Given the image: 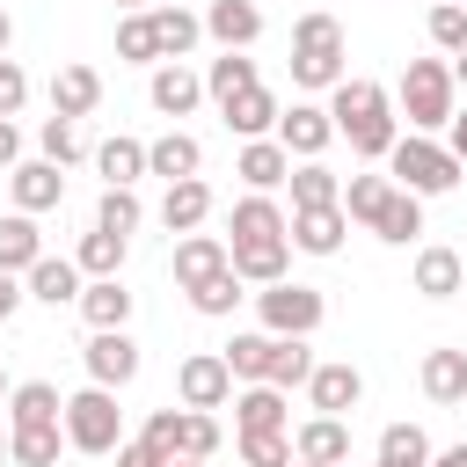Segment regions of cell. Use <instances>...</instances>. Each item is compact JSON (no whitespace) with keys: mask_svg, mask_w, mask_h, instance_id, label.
I'll return each mask as SVG.
<instances>
[{"mask_svg":"<svg viewBox=\"0 0 467 467\" xmlns=\"http://www.w3.org/2000/svg\"><path fill=\"white\" fill-rule=\"evenodd\" d=\"M226 263H234V277L241 285H285V270H292V212L277 204V197H263V190H248L241 204H234V219H226Z\"/></svg>","mask_w":467,"mask_h":467,"instance_id":"obj_1","label":"cell"},{"mask_svg":"<svg viewBox=\"0 0 467 467\" xmlns=\"http://www.w3.org/2000/svg\"><path fill=\"white\" fill-rule=\"evenodd\" d=\"M328 117H336V139H350L358 161H387L394 139H401V117H394V95L379 80H343L328 95Z\"/></svg>","mask_w":467,"mask_h":467,"instance_id":"obj_2","label":"cell"},{"mask_svg":"<svg viewBox=\"0 0 467 467\" xmlns=\"http://www.w3.org/2000/svg\"><path fill=\"white\" fill-rule=\"evenodd\" d=\"M394 109L409 117V131H445L460 117V80H452V58H409L401 80H394Z\"/></svg>","mask_w":467,"mask_h":467,"instance_id":"obj_3","label":"cell"},{"mask_svg":"<svg viewBox=\"0 0 467 467\" xmlns=\"http://www.w3.org/2000/svg\"><path fill=\"white\" fill-rule=\"evenodd\" d=\"M292 80H299V88H328V95L350 80V73H343V22H336V15L314 7V15L292 22Z\"/></svg>","mask_w":467,"mask_h":467,"instance_id":"obj_4","label":"cell"},{"mask_svg":"<svg viewBox=\"0 0 467 467\" xmlns=\"http://www.w3.org/2000/svg\"><path fill=\"white\" fill-rule=\"evenodd\" d=\"M387 175H394V190H409V197H445L467 168L452 161V146H445V139L401 131V139H394V153H387Z\"/></svg>","mask_w":467,"mask_h":467,"instance_id":"obj_5","label":"cell"},{"mask_svg":"<svg viewBox=\"0 0 467 467\" xmlns=\"http://www.w3.org/2000/svg\"><path fill=\"white\" fill-rule=\"evenodd\" d=\"M66 445L73 452H88V460H102V452H117L124 445V409H117V394L109 387H80V394H66Z\"/></svg>","mask_w":467,"mask_h":467,"instance_id":"obj_6","label":"cell"},{"mask_svg":"<svg viewBox=\"0 0 467 467\" xmlns=\"http://www.w3.org/2000/svg\"><path fill=\"white\" fill-rule=\"evenodd\" d=\"M255 314H263V336H314V328L328 321V299H321L314 285L285 277V285H263V292H255Z\"/></svg>","mask_w":467,"mask_h":467,"instance_id":"obj_7","label":"cell"},{"mask_svg":"<svg viewBox=\"0 0 467 467\" xmlns=\"http://www.w3.org/2000/svg\"><path fill=\"white\" fill-rule=\"evenodd\" d=\"M175 401H182V409H204V416L226 409V401H234V372H226V358H219V350H190V358L175 365Z\"/></svg>","mask_w":467,"mask_h":467,"instance_id":"obj_8","label":"cell"},{"mask_svg":"<svg viewBox=\"0 0 467 467\" xmlns=\"http://www.w3.org/2000/svg\"><path fill=\"white\" fill-rule=\"evenodd\" d=\"M80 358H88V379H95V387H109V394L139 379V343H131V328H95Z\"/></svg>","mask_w":467,"mask_h":467,"instance_id":"obj_9","label":"cell"},{"mask_svg":"<svg viewBox=\"0 0 467 467\" xmlns=\"http://www.w3.org/2000/svg\"><path fill=\"white\" fill-rule=\"evenodd\" d=\"M277 146H285L292 161H321V153L336 146V117H328L321 102H292V109L277 117Z\"/></svg>","mask_w":467,"mask_h":467,"instance_id":"obj_10","label":"cell"},{"mask_svg":"<svg viewBox=\"0 0 467 467\" xmlns=\"http://www.w3.org/2000/svg\"><path fill=\"white\" fill-rule=\"evenodd\" d=\"M306 401H314V416H343V409H358V401H365V372H358L350 358H336V365H314V379H306Z\"/></svg>","mask_w":467,"mask_h":467,"instance_id":"obj_11","label":"cell"},{"mask_svg":"<svg viewBox=\"0 0 467 467\" xmlns=\"http://www.w3.org/2000/svg\"><path fill=\"white\" fill-rule=\"evenodd\" d=\"M409 285H416L423 299H452V292L467 285V255H460V248H445V241H431V248H416Z\"/></svg>","mask_w":467,"mask_h":467,"instance_id":"obj_12","label":"cell"},{"mask_svg":"<svg viewBox=\"0 0 467 467\" xmlns=\"http://www.w3.org/2000/svg\"><path fill=\"white\" fill-rule=\"evenodd\" d=\"M22 285H29V299H44V306H80V292H88V277H80L73 255H36Z\"/></svg>","mask_w":467,"mask_h":467,"instance_id":"obj_13","label":"cell"},{"mask_svg":"<svg viewBox=\"0 0 467 467\" xmlns=\"http://www.w3.org/2000/svg\"><path fill=\"white\" fill-rule=\"evenodd\" d=\"M292 452H299L306 467H343V460H350V423H343V416H306V423L292 431Z\"/></svg>","mask_w":467,"mask_h":467,"instance_id":"obj_14","label":"cell"},{"mask_svg":"<svg viewBox=\"0 0 467 467\" xmlns=\"http://www.w3.org/2000/svg\"><path fill=\"white\" fill-rule=\"evenodd\" d=\"M204 36H212L219 51H248V44L263 36V7H255V0H212V7H204Z\"/></svg>","mask_w":467,"mask_h":467,"instance_id":"obj_15","label":"cell"},{"mask_svg":"<svg viewBox=\"0 0 467 467\" xmlns=\"http://www.w3.org/2000/svg\"><path fill=\"white\" fill-rule=\"evenodd\" d=\"M95 102H102V73H95V66L73 58V66L51 73V117H73V124H80V117H95Z\"/></svg>","mask_w":467,"mask_h":467,"instance_id":"obj_16","label":"cell"},{"mask_svg":"<svg viewBox=\"0 0 467 467\" xmlns=\"http://www.w3.org/2000/svg\"><path fill=\"white\" fill-rule=\"evenodd\" d=\"M146 102H153L161 117H190V109L204 102V73H190V66H153V73H146Z\"/></svg>","mask_w":467,"mask_h":467,"instance_id":"obj_17","label":"cell"},{"mask_svg":"<svg viewBox=\"0 0 467 467\" xmlns=\"http://www.w3.org/2000/svg\"><path fill=\"white\" fill-rule=\"evenodd\" d=\"M219 270H234V263H226V241H219V234H182V241H175V285H182V292L212 285Z\"/></svg>","mask_w":467,"mask_h":467,"instance_id":"obj_18","label":"cell"},{"mask_svg":"<svg viewBox=\"0 0 467 467\" xmlns=\"http://www.w3.org/2000/svg\"><path fill=\"white\" fill-rule=\"evenodd\" d=\"M44 423H66V394L51 379H22L7 394V431H44Z\"/></svg>","mask_w":467,"mask_h":467,"instance_id":"obj_19","label":"cell"},{"mask_svg":"<svg viewBox=\"0 0 467 467\" xmlns=\"http://www.w3.org/2000/svg\"><path fill=\"white\" fill-rule=\"evenodd\" d=\"M153 15V44H161V66H182L197 44H204V15L190 7H146Z\"/></svg>","mask_w":467,"mask_h":467,"instance_id":"obj_20","label":"cell"},{"mask_svg":"<svg viewBox=\"0 0 467 467\" xmlns=\"http://www.w3.org/2000/svg\"><path fill=\"white\" fill-rule=\"evenodd\" d=\"M219 117H226V131H234V139H277V117H285V102H277L270 88H248V95H234Z\"/></svg>","mask_w":467,"mask_h":467,"instance_id":"obj_21","label":"cell"},{"mask_svg":"<svg viewBox=\"0 0 467 467\" xmlns=\"http://www.w3.org/2000/svg\"><path fill=\"white\" fill-rule=\"evenodd\" d=\"M234 175H241L248 190H263V197H270V190L292 175V153H285L277 139H241V153H234Z\"/></svg>","mask_w":467,"mask_h":467,"instance_id":"obj_22","label":"cell"},{"mask_svg":"<svg viewBox=\"0 0 467 467\" xmlns=\"http://www.w3.org/2000/svg\"><path fill=\"white\" fill-rule=\"evenodd\" d=\"M7 190H15V212H51L58 197H66V175H58V161H22L15 175H7Z\"/></svg>","mask_w":467,"mask_h":467,"instance_id":"obj_23","label":"cell"},{"mask_svg":"<svg viewBox=\"0 0 467 467\" xmlns=\"http://www.w3.org/2000/svg\"><path fill=\"white\" fill-rule=\"evenodd\" d=\"M212 219V182L204 175H190V182H168V197H161V226L182 241V234H197Z\"/></svg>","mask_w":467,"mask_h":467,"instance_id":"obj_24","label":"cell"},{"mask_svg":"<svg viewBox=\"0 0 467 467\" xmlns=\"http://www.w3.org/2000/svg\"><path fill=\"white\" fill-rule=\"evenodd\" d=\"M343 234H350L343 204H314V212H292V248H299V255H336V248H343Z\"/></svg>","mask_w":467,"mask_h":467,"instance_id":"obj_25","label":"cell"},{"mask_svg":"<svg viewBox=\"0 0 467 467\" xmlns=\"http://www.w3.org/2000/svg\"><path fill=\"white\" fill-rule=\"evenodd\" d=\"M423 394L438 401V409H452V401H467V350H452V343H438V350H423Z\"/></svg>","mask_w":467,"mask_h":467,"instance_id":"obj_26","label":"cell"},{"mask_svg":"<svg viewBox=\"0 0 467 467\" xmlns=\"http://www.w3.org/2000/svg\"><path fill=\"white\" fill-rule=\"evenodd\" d=\"M204 168V146L190 139V131H161L153 146H146V175H161V182H190Z\"/></svg>","mask_w":467,"mask_h":467,"instance_id":"obj_27","label":"cell"},{"mask_svg":"<svg viewBox=\"0 0 467 467\" xmlns=\"http://www.w3.org/2000/svg\"><path fill=\"white\" fill-rule=\"evenodd\" d=\"M248 88H263V73H255V58H248V51H219V58L204 66V95H212L219 109H226L234 95H248Z\"/></svg>","mask_w":467,"mask_h":467,"instance_id":"obj_28","label":"cell"},{"mask_svg":"<svg viewBox=\"0 0 467 467\" xmlns=\"http://www.w3.org/2000/svg\"><path fill=\"white\" fill-rule=\"evenodd\" d=\"M80 321H88V328H124V321H131V292H124V277H88V292H80Z\"/></svg>","mask_w":467,"mask_h":467,"instance_id":"obj_29","label":"cell"},{"mask_svg":"<svg viewBox=\"0 0 467 467\" xmlns=\"http://www.w3.org/2000/svg\"><path fill=\"white\" fill-rule=\"evenodd\" d=\"M270 350H277V336H263V328H241L219 358H226V372L241 379V387H263L270 379Z\"/></svg>","mask_w":467,"mask_h":467,"instance_id":"obj_30","label":"cell"},{"mask_svg":"<svg viewBox=\"0 0 467 467\" xmlns=\"http://www.w3.org/2000/svg\"><path fill=\"white\" fill-rule=\"evenodd\" d=\"M234 431H292V409L277 387H241L234 394Z\"/></svg>","mask_w":467,"mask_h":467,"instance_id":"obj_31","label":"cell"},{"mask_svg":"<svg viewBox=\"0 0 467 467\" xmlns=\"http://www.w3.org/2000/svg\"><path fill=\"white\" fill-rule=\"evenodd\" d=\"M44 255V234H36V219L29 212H7L0 219V270H15V277H29V263Z\"/></svg>","mask_w":467,"mask_h":467,"instance_id":"obj_32","label":"cell"},{"mask_svg":"<svg viewBox=\"0 0 467 467\" xmlns=\"http://www.w3.org/2000/svg\"><path fill=\"white\" fill-rule=\"evenodd\" d=\"M95 168H102V182H109V190H131V182L146 175V146L117 131V139H102V146H95Z\"/></svg>","mask_w":467,"mask_h":467,"instance_id":"obj_33","label":"cell"},{"mask_svg":"<svg viewBox=\"0 0 467 467\" xmlns=\"http://www.w3.org/2000/svg\"><path fill=\"white\" fill-rule=\"evenodd\" d=\"M292 212H314V204H343V175H328L321 161H292Z\"/></svg>","mask_w":467,"mask_h":467,"instance_id":"obj_34","label":"cell"},{"mask_svg":"<svg viewBox=\"0 0 467 467\" xmlns=\"http://www.w3.org/2000/svg\"><path fill=\"white\" fill-rule=\"evenodd\" d=\"M387 197H394V175H350L343 182V219L350 226H379Z\"/></svg>","mask_w":467,"mask_h":467,"instance_id":"obj_35","label":"cell"},{"mask_svg":"<svg viewBox=\"0 0 467 467\" xmlns=\"http://www.w3.org/2000/svg\"><path fill=\"white\" fill-rule=\"evenodd\" d=\"M124 234H109V226H88L80 234V248H73V263H80V277H117L124 270Z\"/></svg>","mask_w":467,"mask_h":467,"instance_id":"obj_36","label":"cell"},{"mask_svg":"<svg viewBox=\"0 0 467 467\" xmlns=\"http://www.w3.org/2000/svg\"><path fill=\"white\" fill-rule=\"evenodd\" d=\"M314 350H306V336H277V350H270V379L263 387H277V394H292V387H306L314 379Z\"/></svg>","mask_w":467,"mask_h":467,"instance_id":"obj_37","label":"cell"},{"mask_svg":"<svg viewBox=\"0 0 467 467\" xmlns=\"http://www.w3.org/2000/svg\"><path fill=\"white\" fill-rule=\"evenodd\" d=\"M66 452V423H44V431H7V460L15 467H58Z\"/></svg>","mask_w":467,"mask_h":467,"instance_id":"obj_38","label":"cell"},{"mask_svg":"<svg viewBox=\"0 0 467 467\" xmlns=\"http://www.w3.org/2000/svg\"><path fill=\"white\" fill-rule=\"evenodd\" d=\"M372 467H431V438H423V423H387Z\"/></svg>","mask_w":467,"mask_h":467,"instance_id":"obj_39","label":"cell"},{"mask_svg":"<svg viewBox=\"0 0 467 467\" xmlns=\"http://www.w3.org/2000/svg\"><path fill=\"white\" fill-rule=\"evenodd\" d=\"M387 248H409L416 234H423V197H409V190H394L387 197V212H379V226H372Z\"/></svg>","mask_w":467,"mask_h":467,"instance_id":"obj_40","label":"cell"},{"mask_svg":"<svg viewBox=\"0 0 467 467\" xmlns=\"http://www.w3.org/2000/svg\"><path fill=\"white\" fill-rule=\"evenodd\" d=\"M234 445H241V467H292L299 460L292 431H234Z\"/></svg>","mask_w":467,"mask_h":467,"instance_id":"obj_41","label":"cell"},{"mask_svg":"<svg viewBox=\"0 0 467 467\" xmlns=\"http://www.w3.org/2000/svg\"><path fill=\"white\" fill-rule=\"evenodd\" d=\"M117 58H124V66H161L153 15H124V22H117Z\"/></svg>","mask_w":467,"mask_h":467,"instance_id":"obj_42","label":"cell"},{"mask_svg":"<svg viewBox=\"0 0 467 467\" xmlns=\"http://www.w3.org/2000/svg\"><path fill=\"white\" fill-rule=\"evenodd\" d=\"M139 219H146V204H139V190H102V204H95V226H109V234H139Z\"/></svg>","mask_w":467,"mask_h":467,"instance_id":"obj_43","label":"cell"},{"mask_svg":"<svg viewBox=\"0 0 467 467\" xmlns=\"http://www.w3.org/2000/svg\"><path fill=\"white\" fill-rule=\"evenodd\" d=\"M212 452H219V416H204V409H182L175 460H212Z\"/></svg>","mask_w":467,"mask_h":467,"instance_id":"obj_44","label":"cell"},{"mask_svg":"<svg viewBox=\"0 0 467 467\" xmlns=\"http://www.w3.org/2000/svg\"><path fill=\"white\" fill-rule=\"evenodd\" d=\"M423 29H431V44H438V58H460V51H467V7H452V0H438Z\"/></svg>","mask_w":467,"mask_h":467,"instance_id":"obj_45","label":"cell"},{"mask_svg":"<svg viewBox=\"0 0 467 467\" xmlns=\"http://www.w3.org/2000/svg\"><path fill=\"white\" fill-rule=\"evenodd\" d=\"M36 146H44V161L73 168V161H80V124H73V117H44V124H36Z\"/></svg>","mask_w":467,"mask_h":467,"instance_id":"obj_46","label":"cell"},{"mask_svg":"<svg viewBox=\"0 0 467 467\" xmlns=\"http://www.w3.org/2000/svg\"><path fill=\"white\" fill-rule=\"evenodd\" d=\"M190 306H197V314H212V321H219V314H234V306H241V277H234V270H219L212 285H197V292H190Z\"/></svg>","mask_w":467,"mask_h":467,"instance_id":"obj_47","label":"cell"},{"mask_svg":"<svg viewBox=\"0 0 467 467\" xmlns=\"http://www.w3.org/2000/svg\"><path fill=\"white\" fill-rule=\"evenodd\" d=\"M139 438H146V445H153V452H161V460H175V438H182V409H153V416H146V431H139Z\"/></svg>","mask_w":467,"mask_h":467,"instance_id":"obj_48","label":"cell"},{"mask_svg":"<svg viewBox=\"0 0 467 467\" xmlns=\"http://www.w3.org/2000/svg\"><path fill=\"white\" fill-rule=\"evenodd\" d=\"M22 102H29V73L15 58H0V117H22Z\"/></svg>","mask_w":467,"mask_h":467,"instance_id":"obj_49","label":"cell"},{"mask_svg":"<svg viewBox=\"0 0 467 467\" xmlns=\"http://www.w3.org/2000/svg\"><path fill=\"white\" fill-rule=\"evenodd\" d=\"M117 467H168V460H161L146 438H124V445H117Z\"/></svg>","mask_w":467,"mask_h":467,"instance_id":"obj_50","label":"cell"},{"mask_svg":"<svg viewBox=\"0 0 467 467\" xmlns=\"http://www.w3.org/2000/svg\"><path fill=\"white\" fill-rule=\"evenodd\" d=\"M22 168V131H15V117H0V175H15Z\"/></svg>","mask_w":467,"mask_h":467,"instance_id":"obj_51","label":"cell"},{"mask_svg":"<svg viewBox=\"0 0 467 467\" xmlns=\"http://www.w3.org/2000/svg\"><path fill=\"white\" fill-rule=\"evenodd\" d=\"M29 299V285L15 277V270H0V321H15V306Z\"/></svg>","mask_w":467,"mask_h":467,"instance_id":"obj_52","label":"cell"},{"mask_svg":"<svg viewBox=\"0 0 467 467\" xmlns=\"http://www.w3.org/2000/svg\"><path fill=\"white\" fill-rule=\"evenodd\" d=\"M445 146H452V161H460V168H467V109H460V117H452V124H445Z\"/></svg>","mask_w":467,"mask_h":467,"instance_id":"obj_53","label":"cell"},{"mask_svg":"<svg viewBox=\"0 0 467 467\" xmlns=\"http://www.w3.org/2000/svg\"><path fill=\"white\" fill-rule=\"evenodd\" d=\"M431 467H467V438H460V445H445V452H431Z\"/></svg>","mask_w":467,"mask_h":467,"instance_id":"obj_54","label":"cell"},{"mask_svg":"<svg viewBox=\"0 0 467 467\" xmlns=\"http://www.w3.org/2000/svg\"><path fill=\"white\" fill-rule=\"evenodd\" d=\"M7 44H15V22H7V7H0V58H7Z\"/></svg>","mask_w":467,"mask_h":467,"instance_id":"obj_55","label":"cell"},{"mask_svg":"<svg viewBox=\"0 0 467 467\" xmlns=\"http://www.w3.org/2000/svg\"><path fill=\"white\" fill-rule=\"evenodd\" d=\"M452 80H460V95H467V51H460V58H452Z\"/></svg>","mask_w":467,"mask_h":467,"instance_id":"obj_56","label":"cell"},{"mask_svg":"<svg viewBox=\"0 0 467 467\" xmlns=\"http://www.w3.org/2000/svg\"><path fill=\"white\" fill-rule=\"evenodd\" d=\"M117 7H124V15H146V7H153V0H117Z\"/></svg>","mask_w":467,"mask_h":467,"instance_id":"obj_57","label":"cell"},{"mask_svg":"<svg viewBox=\"0 0 467 467\" xmlns=\"http://www.w3.org/2000/svg\"><path fill=\"white\" fill-rule=\"evenodd\" d=\"M168 467H204V460H168Z\"/></svg>","mask_w":467,"mask_h":467,"instance_id":"obj_58","label":"cell"},{"mask_svg":"<svg viewBox=\"0 0 467 467\" xmlns=\"http://www.w3.org/2000/svg\"><path fill=\"white\" fill-rule=\"evenodd\" d=\"M7 394H15V387H7V372H0V401H7Z\"/></svg>","mask_w":467,"mask_h":467,"instance_id":"obj_59","label":"cell"},{"mask_svg":"<svg viewBox=\"0 0 467 467\" xmlns=\"http://www.w3.org/2000/svg\"><path fill=\"white\" fill-rule=\"evenodd\" d=\"M0 460H7V431H0Z\"/></svg>","mask_w":467,"mask_h":467,"instance_id":"obj_60","label":"cell"},{"mask_svg":"<svg viewBox=\"0 0 467 467\" xmlns=\"http://www.w3.org/2000/svg\"><path fill=\"white\" fill-rule=\"evenodd\" d=\"M153 7H182V0H153Z\"/></svg>","mask_w":467,"mask_h":467,"instance_id":"obj_61","label":"cell"},{"mask_svg":"<svg viewBox=\"0 0 467 467\" xmlns=\"http://www.w3.org/2000/svg\"><path fill=\"white\" fill-rule=\"evenodd\" d=\"M292 467H306V460H292Z\"/></svg>","mask_w":467,"mask_h":467,"instance_id":"obj_62","label":"cell"},{"mask_svg":"<svg viewBox=\"0 0 467 467\" xmlns=\"http://www.w3.org/2000/svg\"><path fill=\"white\" fill-rule=\"evenodd\" d=\"M452 7H467V0H452Z\"/></svg>","mask_w":467,"mask_h":467,"instance_id":"obj_63","label":"cell"}]
</instances>
